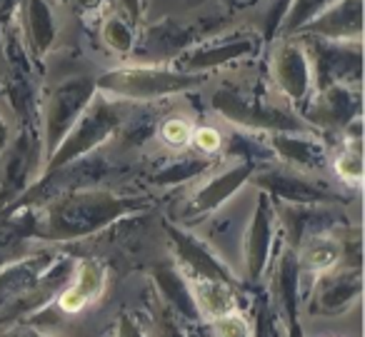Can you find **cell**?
I'll use <instances>...</instances> for the list:
<instances>
[{
  "label": "cell",
  "instance_id": "cell-1",
  "mask_svg": "<svg viewBox=\"0 0 365 337\" xmlns=\"http://www.w3.org/2000/svg\"><path fill=\"white\" fill-rule=\"evenodd\" d=\"M128 207V202L113 200L106 195H78L58 202L51 210L48 232L51 237H81L96 227L110 222L115 215H120Z\"/></svg>",
  "mask_w": 365,
  "mask_h": 337
},
{
  "label": "cell",
  "instance_id": "cell-2",
  "mask_svg": "<svg viewBox=\"0 0 365 337\" xmlns=\"http://www.w3.org/2000/svg\"><path fill=\"white\" fill-rule=\"evenodd\" d=\"M360 297V272L340 270L328 272L318 282V290L310 302V312L323 317H338L348 312V307Z\"/></svg>",
  "mask_w": 365,
  "mask_h": 337
},
{
  "label": "cell",
  "instance_id": "cell-3",
  "mask_svg": "<svg viewBox=\"0 0 365 337\" xmlns=\"http://www.w3.org/2000/svg\"><path fill=\"white\" fill-rule=\"evenodd\" d=\"M106 267L96 260H86L81 270L73 275L71 285L58 292V307L66 315H78L86 310L91 302H96L106 290Z\"/></svg>",
  "mask_w": 365,
  "mask_h": 337
},
{
  "label": "cell",
  "instance_id": "cell-4",
  "mask_svg": "<svg viewBox=\"0 0 365 337\" xmlns=\"http://www.w3.org/2000/svg\"><path fill=\"white\" fill-rule=\"evenodd\" d=\"M190 295H193L195 310L203 320L215 322L220 317L238 312V300L230 282L208 280V277H190Z\"/></svg>",
  "mask_w": 365,
  "mask_h": 337
},
{
  "label": "cell",
  "instance_id": "cell-5",
  "mask_svg": "<svg viewBox=\"0 0 365 337\" xmlns=\"http://www.w3.org/2000/svg\"><path fill=\"white\" fill-rule=\"evenodd\" d=\"M115 123L118 120L113 118V113L108 110V108H96V110H91L88 113V118H83L81 120V125H78V130L73 133L71 140L61 147V157H58L53 165H63V162L71 160V157L81 155V152L88 150L93 142L101 140L108 130H113Z\"/></svg>",
  "mask_w": 365,
  "mask_h": 337
},
{
  "label": "cell",
  "instance_id": "cell-6",
  "mask_svg": "<svg viewBox=\"0 0 365 337\" xmlns=\"http://www.w3.org/2000/svg\"><path fill=\"white\" fill-rule=\"evenodd\" d=\"M88 100V88H66L51 103V115H48V135H51V150H56L58 140L66 135L71 123L76 120L78 110Z\"/></svg>",
  "mask_w": 365,
  "mask_h": 337
},
{
  "label": "cell",
  "instance_id": "cell-7",
  "mask_svg": "<svg viewBox=\"0 0 365 337\" xmlns=\"http://www.w3.org/2000/svg\"><path fill=\"white\" fill-rule=\"evenodd\" d=\"M340 260V245L330 237L310 235L303 247V257H300V267L303 272H328L335 262Z\"/></svg>",
  "mask_w": 365,
  "mask_h": 337
},
{
  "label": "cell",
  "instance_id": "cell-8",
  "mask_svg": "<svg viewBox=\"0 0 365 337\" xmlns=\"http://www.w3.org/2000/svg\"><path fill=\"white\" fill-rule=\"evenodd\" d=\"M268 242H270V225H268V212L258 210L255 217L253 232H250L248 240V277L250 280H258L260 272L268 260Z\"/></svg>",
  "mask_w": 365,
  "mask_h": 337
},
{
  "label": "cell",
  "instance_id": "cell-9",
  "mask_svg": "<svg viewBox=\"0 0 365 337\" xmlns=\"http://www.w3.org/2000/svg\"><path fill=\"white\" fill-rule=\"evenodd\" d=\"M213 325L215 337H253L248 320L240 312H230V315L220 317V320L210 322Z\"/></svg>",
  "mask_w": 365,
  "mask_h": 337
},
{
  "label": "cell",
  "instance_id": "cell-10",
  "mask_svg": "<svg viewBox=\"0 0 365 337\" xmlns=\"http://www.w3.org/2000/svg\"><path fill=\"white\" fill-rule=\"evenodd\" d=\"M190 125L188 120H180V118H173V120H165L160 128V138L163 142L173 147H180V145H188L190 142Z\"/></svg>",
  "mask_w": 365,
  "mask_h": 337
},
{
  "label": "cell",
  "instance_id": "cell-11",
  "mask_svg": "<svg viewBox=\"0 0 365 337\" xmlns=\"http://www.w3.org/2000/svg\"><path fill=\"white\" fill-rule=\"evenodd\" d=\"M190 142L195 145V150L210 155V152L220 150V145H223V135H220L215 128H198V130L190 133Z\"/></svg>",
  "mask_w": 365,
  "mask_h": 337
},
{
  "label": "cell",
  "instance_id": "cell-12",
  "mask_svg": "<svg viewBox=\"0 0 365 337\" xmlns=\"http://www.w3.org/2000/svg\"><path fill=\"white\" fill-rule=\"evenodd\" d=\"M335 167H338V172L345 177V180L358 182V180H360V172H363V165H360V150H358V147H355L353 152L345 150L343 155L338 157Z\"/></svg>",
  "mask_w": 365,
  "mask_h": 337
},
{
  "label": "cell",
  "instance_id": "cell-13",
  "mask_svg": "<svg viewBox=\"0 0 365 337\" xmlns=\"http://www.w3.org/2000/svg\"><path fill=\"white\" fill-rule=\"evenodd\" d=\"M115 337H145V335H143V327L135 322V317H130L128 312H123L120 320H118Z\"/></svg>",
  "mask_w": 365,
  "mask_h": 337
},
{
  "label": "cell",
  "instance_id": "cell-14",
  "mask_svg": "<svg viewBox=\"0 0 365 337\" xmlns=\"http://www.w3.org/2000/svg\"><path fill=\"white\" fill-rule=\"evenodd\" d=\"M3 337H46L41 332H33V330H13V332H3Z\"/></svg>",
  "mask_w": 365,
  "mask_h": 337
}]
</instances>
